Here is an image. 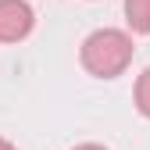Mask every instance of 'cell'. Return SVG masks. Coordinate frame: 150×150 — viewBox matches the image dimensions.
Masks as SVG:
<instances>
[{
	"label": "cell",
	"instance_id": "6da1fadb",
	"mask_svg": "<svg viewBox=\"0 0 150 150\" xmlns=\"http://www.w3.org/2000/svg\"><path fill=\"white\" fill-rule=\"evenodd\" d=\"M132 36L122 32V29H97L82 40L79 50V61L82 68L93 75V79H118L125 75V68L132 64Z\"/></svg>",
	"mask_w": 150,
	"mask_h": 150
},
{
	"label": "cell",
	"instance_id": "7a4b0ae2",
	"mask_svg": "<svg viewBox=\"0 0 150 150\" xmlns=\"http://www.w3.org/2000/svg\"><path fill=\"white\" fill-rule=\"evenodd\" d=\"M36 25L29 0H0V43H22Z\"/></svg>",
	"mask_w": 150,
	"mask_h": 150
},
{
	"label": "cell",
	"instance_id": "3957f363",
	"mask_svg": "<svg viewBox=\"0 0 150 150\" xmlns=\"http://www.w3.org/2000/svg\"><path fill=\"white\" fill-rule=\"evenodd\" d=\"M125 22L136 36H150V0H125Z\"/></svg>",
	"mask_w": 150,
	"mask_h": 150
},
{
	"label": "cell",
	"instance_id": "277c9868",
	"mask_svg": "<svg viewBox=\"0 0 150 150\" xmlns=\"http://www.w3.org/2000/svg\"><path fill=\"white\" fill-rule=\"evenodd\" d=\"M136 111L150 118V68H143V75L136 79Z\"/></svg>",
	"mask_w": 150,
	"mask_h": 150
},
{
	"label": "cell",
	"instance_id": "5b68a950",
	"mask_svg": "<svg viewBox=\"0 0 150 150\" xmlns=\"http://www.w3.org/2000/svg\"><path fill=\"white\" fill-rule=\"evenodd\" d=\"M71 150H107V146H100V143H79V146H71Z\"/></svg>",
	"mask_w": 150,
	"mask_h": 150
},
{
	"label": "cell",
	"instance_id": "8992f818",
	"mask_svg": "<svg viewBox=\"0 0 150 150\" xmlns=\"http://www.w3.org/2000/svg\"><path fill=\"white\" fill-rule=\"evenodd\" d=\"M0 150H18L14 143H7V139H0Z\"/></svg>",
	"mask_w": 150,
	"mask_h": 150
}]
</instances>
